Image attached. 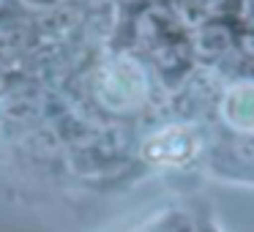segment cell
Wrapping results in <instances>:
<instances>
[{
	"label": "cell",
	"mask_w": 254,
	"mask_h": 232,
	"mask_svg": "<svg viewBox=\"0 0 254 232\" xmlns=\"http://www.w3.org/2000/svg\"><path fill=\"white\" fill-rule=\"evenodd\" d=\"M197 148H199V139L194 137V131L172 126V128H164V131L153 134L145 142L142 150L156 164H183V161H189L197 153Z\"/></svg>",
	"instance_id": "2"
},
{
	"label": "cell",
	"mask_w": 254,
	"mask_h": 232,
	"mask_svg": "<svg viewBox=\"0 0 254 232\" xmlns=\"http://www.w3.org/2000/svg\"><path fill=\"white\" fill-rule=\"evenodd\" d=\"M221 117L232 131L254 134V82L235 85L221 99Z\"/></svg>",
	"instance_id": "3"
},
{
	"label": "cell",
	"mask_w": 254,
	"mask_h": 232,
	"mask_svg": "<svg viewBox=\"0 0 254 232\" xmlns=\"http://www.w3.org/2000/svg\"><path fill=\"white\" fill-rule=\"evenodd\" d=\"M227 47H230V33H227L224 25H208V28L199 30L197 50L202 55H216V52H224Z\"/></svg>",
	"instance_id": "4"
},
{
	"label": "cell",
	"mask_w": 254,
	"mask_h": 232,
	"mask_svg": "<svg viewBox=\"0 0 254 232\" xmlns=\"http://www.w3.org/2000/svg\"><path fill=\"white\" fill-rule=\"evenodd\" d=\"M96 90H99L101 101L107 104V110L131 112L139 110L145 93H148V85H145L142 68L134 60H118L101 71Z\"/></svg>",
	"instance_id": "1"
}]
</instances>
